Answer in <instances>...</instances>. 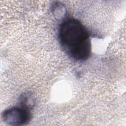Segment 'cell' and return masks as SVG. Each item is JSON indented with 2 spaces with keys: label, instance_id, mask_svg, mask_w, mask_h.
<instances>
[{
  "label": "cell",
  "instance_id": "cell-1",
  "mask_svg": "<svg viewBox=\"0 0 126 126\" xmlns=\"http://www.w3.org/2000/svg\"><path fill=\"white\" fill-rule=\"evenodd\" d=\"M59 38L63 50L77 61H84L90 56L91 42L87 29L78 20L68 18L61 24Z\"/></svg>",
  "mask_w": 126,
  "mask_h": 126
},
{
  "label": "cell",
  "instance_id": "cell-2",
  "mask_svg": "<svg viewBox=\"0 0 126 126\" xmlns=\"http://www.w3.org/2000/svg\"><path fill=\"white\" fill-rule=\"evenodd\" d=\"M32 105L20 101V106H14L4 110L2 115L3 121L11 126H23L30 122Z\"/></svg>",
  "mask_w": 126,
  "mask_h": 126
}]
</instances>
